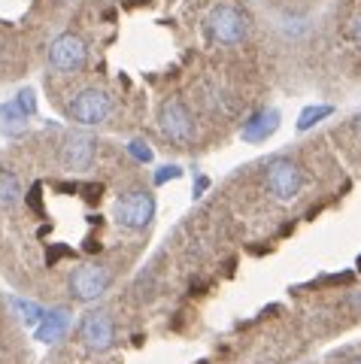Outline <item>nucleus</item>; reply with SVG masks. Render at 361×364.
<instances>
[{
    "instance_id": "obj_1",
    "label": "nucleus",
    "mask_w": 361,
    "mask_h": 364,
    "mask_svg": "<svg viewBox=\"0 0 361 364\" xmlns=\"http://www.w3.org/2000/svg\"><path fill=\"white\" fill-rule=\"evenodd\" d=\"M264 188L274 195L276 200H295L301 195V188H303V173H301V167L291 161V158L286 155H276V158H270V161L264 164Z\"/></svg>"
},
{
    "instance_id": "obj_2",
    "label": "nucleus",
    "mask_w": 361,
    "mask_h": 364,
    "mask_svg": "<svg viewBox=\"0 0 361 364\" xmlns=\"http://www.w3.org/2000/svg\"><path fill=\"white\" fill-rule=\"evenodd\" d=\"M46 58H49V67L58 73H79L82 67L88 64V46L79 33H58L49 49H46Z\"/></svg>"
},
{
    "instance_id": "obj_3",
    "label": "nucleus",
    "mask_w": 361,
    "mask_h": 364,
    "mask_svg": "<svg viewBox=\"0 0 361 364\" xmlns=\"http://www.w3.org/2000/svg\"><path fill=\"white\" fill-rule=\"evenodd\" d=\"M207 33H210V40L219 43V46H237V43L246 40V33H249V18H246L237 6L222 4L210 13Z\"/></svg>"
},
{
    "instance_id": "obj_4",
    "label": "nucleus",
    "mask_w": 361,
    "mask_h": 364,
    "mask_svg": "<svg viewBox=\"0 0 361 364\" xmlns=\"http://www.w3.org/2000/svg\"><path fill=\"white\" fill-rule=\"evenodd\" d=\"M158 128H161V134L176 146L191 143V136H195V119H191V109L179 97L164 100L161 109H158Z\"/></svg>"
},
{
    "instance_id": "obj_5",
    "label": "nucleus",
    "mask_w": 361,
    "mask_h": 364,
    "mask_svg": "<svg viewBox=\"0 0 361 364\" xmlns=\"http://www.w3.org/2000/svg\"><path fill=\"white\" fill-rule=\"evenodd\" d=\"M152 215H155V198L143 188L125 191L116 203V222L128 228V231H143L152 222Z\"/></svg>"
},
{
    "instance_id": "obj_6",
    "label": "nucleus",
    "mask_w": 361,
    "mask_h": 364,
    "mask_svg": "<svg viewBox=\"0 0 361 364\" xmlns=\"http://www.w3.org/2000/svg\"><path fill=\"white\" fill-rule=\"evenodd\" d=\"M70 119L79 124H100L109 119L112 112V97L104 88H82L79 95H73V100L67 104Z\"/></svg>"
},
{
    "instance_id": "obj_7",
    "label": "nucleus",
    "mask_w": 361,
    "mask_h": 364,
    "mask_svg": "<svg viewBox=\"0 0 361 364\" xmlns=\"http://www.w3.org/2000/svg\"><path fill=\"white\" fill-rule=\"evenodd\" d=\"M67 286H70L73 301L88 304V301H97L100 294H107V289L112 286V273L104 264H82L70 273Z\"/></svg>"
},
{
    "instance_id": "obj_8",
    "label": "nucleus",
    "mask_w": 361,
    "mask_h": 364,
    "mask_svg": "<svg viewBox=\"0 0 361 364\" xmlns=\"http://www.w3.org/2000/svg\"><path fill=\"white\" fill-rule=\"evenodd\" d=\"M79 340H82L85 349L92 352H107L116 343V325H112L109 313L104 310H92L79 318Z\"/></svg>"
},
{
    "instance_id": "obj_9",
    "label": "nucleus",
    "mask_w": 361,
    "mask_h": 364,
    "mask_svg": "<svg viewBox=\"0 0 361 364\" xmlns=\"http://www.w3.org/2000/svg\"><path fill=\"white\" fill-rule=\"evenodd\" d=\"M61 161L67 170H88L95 161V136L70 134L61 146Z\"/></svg>"
},
{
    "instance_id": "obj_10",
    "label": "nucleus",
    "mask_w": 361,
    "mask_h": 364,
    "mask_svg": "<svg viewBox=\"0 0 361 364\" xmlns=\"http://www.w3.org/2000/svg\"><path fill=\"white\" fill-rule=\"evenodd\" d=\"M279 109H274V107H264V109H258V112H252L249 119L243 122V128H240V140H246V143H264L267 136H274L276 131H279Z\"/></svg>"
},
{
    "instance_id": "obj_11",
    "label": "nucleus",
    "mask_w": 361,
    "mask_h": 364,
    "mask_svg": "<svg viewBox=\"0 0 361 364\" xmlns=\"http://www.w3.org/2000/svg\"><path fill=\"white\" fill-rule=\"evenodd\" d=\"M67 325H70V313L67 310H49L37 325V340L40 343H58L64 337Z\"/></svg>"
},
{
    "instance_id": "obj_12",
    "label": "nucleus",
    "mask_w": 361,
    "mask_h": 364,
    "mask_svg": "<svg viewBox=\"0 0 361 364\" xmlns=\"http://www.w3.org/2000/svg\"><path fill=\"white\" fill-rule=\"evenodd\" d=\"M28 112L21 109L16 100H6V104H0V131L6 136H21L28 131Z\"/></svg>"
},
{
    "instance_id": "obj_13",
    "label": "nucleus",
    "mask_w": 361,
    "mask_h": 364,
    "mask_svg": "<svg viewBox=\"0 0 361 364\" xmlns=\"http://www.w3.org/2000/svg\"><path fill=\"white\" fill-rule=\"evenodd\" d=\"M21 200V182L13 170L0 167V210H9Z\"/></svg>"
},
{
    "instance_id": "obj_14",
    "label": "nucleus",
    "mask_w": 361,
    "mask_h": 364,
    "mask_svg": "<svg viewBox=\"0 0 361 364\" xmlns=\"http://www.w3.org/2000/svg\"><path fill=\"white\" fill-rule=\"evenodd\" d=\"M334 112V107L331 104H313V107H307L298 116V131H310V128H316L319 122H325Z\"/></svg>"
},
{
    "instance_id": "obj_15",
    "label": "nucleus",
    "mask_w": 361,
    "mask_h": 364,
    "mask_svg": "<svg viewBox=\"0 0 361 364\" xmlns=\"http://www.w3.org/2000/svg\"><path fill=\"white\" fill-rule=\"evenodd\" d=\"M16 306H18V313H21V318H28V322H40L43 316H46V310L43 306H37L33 301H21V298H16L13 301Z\"/></svg>"
},
{
    "instance_id": "obj_16",
    "label": "nucleus",
    "mask_w": 361,
    "mask_h": 364,
    "mask_svg": "<svg viewBox=\"0 0 361 364\" xmlns=\"http://www.w3.org/2000/svg\"><path fill=\"white\" fill-rule=\"evenodd\" d=\"M128 152H131L134 161H140V164H149L152 161V149H149V143H143V140L128 143Z\"/></svg>"
},
{
    "instance_id": "obj_17",
    "label": "nucleus",
    "mask_w": 361,
    "mask_h": 364,
    "mask_svg": "<svg viewBox=\"0 0 361 364\" xmlns=\"http://www.w3.org/2000/svg\"><path fill=\"white\" fill-rule=\"evenodd\" d=\"M16 104L25 109L28 116H33V112H37V100H33V91H31V88H28V91H18V95H16Z\"/></svg>"
},
{
    "instance_id": "obj_18",
    "label": "nucleus",
    "mask_w": 361,
    "mask_h": 364,
    "mask_svg": "<svg viewBox=\"0 0 361 364\" xmlns=\"http://www.w3.org/2000/svg\"><path fill=\"white\" fill-rule=\"evenodd\" d=\"M179 176H183V170H179V167H161L155 173V186H164L167 179H179Z\"/></svg>"
},
{
    "instance_id": "obj_19",
    "label": "nucleus",
    "mask_w": 361,
    "mask_h": 364,
    "mask_svg": "<svg viewBox=\"0 0 361 364\" xmlns=\"http://www.w3.org/2000/svg\"><path fill=\"white\" fill-rule=\"evenodd\" d=\"M346 304H349V310H355V313L361 316V291H349Z\"/></svg>"
},
{
    "instance_id": "obj_20",
    "label": "nucleus",
    "mask_w": 361,
    "mask_h": 364,
    "mask_svg": "<svg viewBox=\"0 0 361 364\" xmlns=\"http://www.w3.org/2000/svg\"><path fill=\"white\" fill-rule=\"evenodd\" d=\"M352 40H355V46H361V16L352 21Z\"/></svg>"
},
{
    "instance_id": "obj_21",
    "label": "nucleus",
    "mask_w": 361,
    "mask_h": 364,
    "mask_svg": "<svg viewBox=\"0 0 361 364\" xmlns=\"http://www.w3.org/2000/svg\"><path fill=\"white\" fill-rule=\"evenodd\" d=\"M207 186H210V179H207V176H200V179H198V186H195V198H200V191H204Z\"/></svg>"
},
{
    "instance_id": "obj_22",
    "label": "nucleus",
    "mask_w": 361,
    "mask_h": 364,
    "mask_svg": "<svg viewBox=\"0 0 361 364\" xmlns=\"http://www.w3.org/2000/svg\"><path fill=\"white\" fill-rule=\"evenodd\" d=\"M346 364H361V355H358V358H352V361H346Z\"/></svg>"
},
{
    "instance_id": "obj_23",
    "label": "nucleus",
    "mask_w": 361,
    "mask_h": 364,
    "mask_svg": "<svg viewBox=\"0 0 361 364\" xmlns=\"http://www.w3.org/2000/svg\"><path fill=\"white\" fill-rule=\"evenodd\" d=\"M358 134H361V116H358Z\"/></svg>"
},
{
    "instance_id": "obj_24",
    "label": "nucleus",
    "mask_w": 361,
    "mask_h": 364,
    "mask_svg": "<svg viewBox=\"0 0 361 364\" xmlns=\"http://www.w3.org/2000/svg\"><path fill=\"white\" fill-rule=\"evenodd\" d=\"M61 4H73V0H61Z\"/></svg>"
},
{
    "instance_id": "obj_25",
    "label": "nucleus",
    "mask_w": 361,
    "mask_h": 364,
    "mask_svg": "<svg viewBox=\"0 0 361 364\" xmlns=\"http://www.w3.org/2000/svg\"><path fill=\"white\" fill-rule=\"evenodd\" d=\"M358 267H361V258H358Z\"/></svg>"
}]
</instances>
